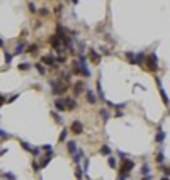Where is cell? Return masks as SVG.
<instances>
[{"instance_id": "cell-45", "label": "cell", "mask_w": 170, "mask_h": 180, "mask_svg": "<svg viewBox=\"0 0 170 180\" xmlns=\"http://www.w3.org/2000/svg\"><path fill=\"white\" fill-rule=\"evenodd\" d=\"M5 153H7V148H2V150H0V156H2V155H5Z\"/></svg>"}, {"instance_id": "cell-12", "label": "cell", "mask_w": 170, "mask_h": 180, "mask_svg": "<svg viewBox=\"0 0 170 180\" xmlns=\"http://www.w3.org/2000/svg\"><path fill=\"white\" fill-rule=\"evenodd\" d=\"M111 151H112V150H111L109 144H102L100 150H99V153H100V155H106V156H111Z\"/></svg>"}, {"instance_id": "cell-24", "label": "cell", "mask_w": 170, "mask_h": 180, "mask_svg": "<svg viewBox=\"0 0 170 180\" xmlns=\"http://www.w3.org/2000/svg\"><path fill=\"white\" fill-rule=\"evenodd\" d=\"M2 177L7 180H17V177L14 175V173H10V172H2Z\"/></svg>"}, {"instance_id": "cell-13", "label": "cell", "mask_w": 170, "mask_h": 180, "mask_svg": "<svg viewBox=\"0 0 170 180\" xmlns=\"http://www.w3.org/2000/svg\"><path fill=\"white\" fill-rule=\"evenodd\" d=\"M89 56H90V60L94 61L95 65H99V61H100V56L97 54V51H95V49H89Z\"/></svg>"}, {"instance_id": "cell-19", "label": "cell", "mask_w": 170, "mask_h": 180, "mask_svg": "<svg viewBox=\"0 0 170 180\" xmlns=\"http://www.w3.org/2000/svg\"><path fill=\"white\" fill-rule=\"evenodd\" d=\"M97 95H99L102 100L106 99V97H104V90H102V82H100V80H97Z\"/></svg>"}, {"instance_id": "cell-5", "label": "cell", "mask_w": 170, "mask_h": 180, "mask_svg": "<svg viewBox=\"0 0 170 180\" xmlns=\"http://www.w3.org/2000/svg\"><path fill=\"white\" fill-rule=\"evenodd\" d=\"M41 63L46 65V66H55V65H56V58H55L53 54H44V56L41 58Z\"/></svg>"}, {"instance_id": "cell-10", "label": "cell", "mask_w": 170, "mask_h": 180, "mask_svg": "<svg viewBox=\"0 0 170 180\" xmlns=\"http://www.w3.org/2000/svg\"><path fill=\"white\" fill-rule=\"evenodd\" d=\"M65 104H66V109L68 110H73L77 107V100L73 97H68V99H65Z\"/></svg>"}, {"instance_id": "cell-42", "label": "cell", "mask_w": 170, "mask_h": 180, "mask_svg": "<svg viewBox=\"0 0 170 180\" xmlns=\"http://www.w3.org/2000/svg\"><path fill=\"white\" fill-rule=\"evenodd\" d=\"M3 104H5V97H3V95H2V93H0V107H2V106H3Z\"/></svg>"}, {"instance_id": "cell-44", "label": "cell", "mask_w": 170, "mask_h": 180, "mask_svg": "<svg viewBox=\"0 0 170 180\" xmlns=\"http://www.w3.org/2000/svg\"><path fill=\"white\" fill-rule=\"evenodd\" d=\"M17 97H19V93H14V95H12V97H10V100H9V102H14V100H16V99H17Z\"/></svg>"}, {"instance_id": "cell-17", "label": "cell", "mask_w": 170, "mask_h": 180, "mask_svg": "<svg viewBox=\"0 0 170 180\" xmlns=\"http://www.w3.org/2000/svg\"><path fill=\"white\" fill-rule=\"evenodd\" d=\"M151 172H150V165L148 163H145L143 166H141V177H150Z\"/></svg>"}, {"instance_id": "cell-39", "label": "cell", "mask_w": 170, "mask_h": 180, "mask_svg": "<svg viewBox=\"0 0 170 180\" xmlns=\"http://www.w3.org/2000/svg\"><path fill=\"white\" fill-rule=\"evenodd\" d=\"M126 106H128L126 102H121V104H116V109H124Z\"/></svg>"}, {"instance_id": "cell-22", "label": "cell", "mask_w": 170, "mask_h": 180, "mask_svg": "<svg viewBox=\"0 0 170 180\" xmlns=\"http://www.w3.org/2000/svg\"><path fill=\"white\" fill-rule=\"evenodd\" d=\"M10 138H12V136H10L7 131H3V129L0 127V139H2V141H7V139H10Z\"/></svg>"}, {"instance_id": "cell-38", "label": "cell", "mask_w": 170, "mask_h": 180, "mask_svg": "<svg viewBox=\"0 0 170 180\" xmlns=\"http://www.w3.org/2000/svg\"><path fill=\"white\" fill-rule=\"evenodd\" d=\"M117 155H119V156H121L123 160H124V158H128V155H126L124 151H121V150H117Z\"/></svg>"}, {"instance_id": "cell-4", "label": "cell", "mask_w": 170, "mask_h": 180, "mask_svg": "<svg viewBox=\"0 0 170 180\" xmlns=\"http://www.w3.org/2000/svg\"><path fill=\"white\" fill-rule=\"evenodd\" d=\"M78 63H80V72H82V75H83L85 78H90V70H89V66H87V60H85V56H80Z\"/></svg>"}, {"instance_id": "cell-46", "label": "cell", "mask_w": 170, "mask_h": 180, "mask_svg": "<svg viewBox=\"0 0 170 180\" xmlns=\"http://www.w3.org/2000/svg\"><path fill=\"white\" fill-rule=\"evenodd\" d=\"M117 180H128V177H126V175H119V177H117Z\"/></svg>"}, {"instance_id": "cell-8", "label": "cell", "mask_w": 170, "mask_h": 180, "mask_svg": "<svg viewBox=\"0 0 170 180\" xmlns=\"http://www.w3.org/2000/svg\"><path fill=\"white\" fill-rule=\"evenodd\" d=\"M55 109H56V110H60V112L66 110V104H65V99H56V100H55Z\"/></svg>"}, {"instance_id": "cell-37", "label": "cell", "mask_w": 170, "mask_h": 180, "mask_svg": "<svg viewBox=\"0 0 170 180\" xmlns=\"http://www.w3.org/2000/svg\"><path fill=\"white\" fill-rule=\"evenodd\" d=\"M39 151H41V148H33V151H31V153H33V155H34V158H36V156L39 155Z\"/></svg>"}, {"instance_id": "cell-21", "label": "cell", "mask_w": 170, "mask_h": 180, "mask_svg": "<svg viewBox=\"0 0 170 180\" xmlns=\"http://www.w3.org/2000/svg\"><path fill=\"white\" fill-rule=\"evenodd\" d=\"M26 51V44L24 43H19L17 46H16V51H14V54H20V53H24Z\"/></svg>"}, {"instance_id": "cell-26", "label": "cell", "mask_w": 170, "mask_h": 180, "mask_svg": "<svg viewBox=\"0 0 170 180\" xmlns=\"http://www.w3.org/2000/svg\"><path fill=\"white\" fill-rule=\"evenodd\" d=\"M75 177H77L78 180H82V179H83V170H82V168H80L78 165H77V168H75Z\"/></svg>"}, {"instance_id": "cell-9", "label": "cell", "mask_w": 170, "mask_h": 180, "mask_svg": "<svg viewBox=\"0 0 170 180\" xmlns=\"http://www.w3.org/2000/svg\"><path fill=\"white\" fill-rule=\"evenodd\" d=\"M66 148H68V153H70L72 156H73L77 151H78V146H77L75 141H68V143H66Z\"/></svg>"}, {"instance_id": "cell-33", "label": "cell", "mask_w": 170, "mask_h": 180, "mask_svg": "<svg viewBox=\"0 0 170 180\" xmlns=\"http://www.w3.org/2000/svg\"><path fill=\"white\" fill-rule=\"evenodd\" d=\"M51 114H53V117H55V121H56L58 124H63V117H61L58 112H51Z\"/></svg>"}, {"instance_id": "cell-49", "label": "cell", "mask_w": 170, "mask_h": 180, "mask_svg": "<svg viewBox=\"0 0 170 180\" xmlns=\"http://www.w3.org/2000/svg\"><path fill=\"white\" fill-rule=\"evenodd\" d=\"M160 180H169V177H162Z\"/></svg>"}, {"instance_id": "cell-15", "label": "cell", "mask_w": 170, "mask_h": 180, "mask_svg": "<svg viewBox=\"0 0 170 180\" xmlns=\"http://www.w3.org/2000/svg\"><path fill=\"white\" fill-rule=\"evenodd\" d=\"M85 97H87V100H89L90 104H95V100H97V97H95L94 90H87V92H85Z\"/></svg>"}, {"instance_id": "cell-47", "label": "cell", "mask_w": 170, "mask_h": 180, "mask_svg": "<svg viewBox=\"0 0 170 180\" xmlns=\"http://www.w3.org/2000/svg\"><path fill=\"white\" fill-rule=\"evenodd\" d=\"M141 180H153V179H151V175H150V177H141Z\"/></svg>"}, {"instance_id": "cell-23", "label": "cell", "mask_w": 170, "mask_h": 180, "mask_svg": "<svg viewBox=\"0 0 170 180\" xmlns=\"http://www.w3.org/2000/svg\"><path fill=\"white\" fill-rule=\"evenodd\" d=\"M66 136H68V129H61V133H60V143H63V141H66Z\"/></svg>"}, {"instance_id": "cell-48", "label": "cell", "mask_w": 170, "mask_h": 180, "mask_svg": "<svg viewBox=\"0 0 170 180\" xmlns=\"http://www.w3.org/2000/svg\"><path fill=\"white\" fill-rule=\"evenodd\" d=\"M2 46H3V39H0V48H2Z\"/></svg>"}, {"instance_id": "cell-27", "label": "cell", "mask_w": 170, "mask_h": 180, "mask_svg": "<svg viewBox=\"0 0 170 180\" xmlns=\"http://www.w3.org/2000/svg\"><path fill=\"white\" fill-rule=\"evenodd\" d=\"M107 165H109L111 168H116V166H117V160L112 158V156H109V158H107Z\"/></svg>"}, {"instance_id": "cell-43", "label": "cell", "mask_w": 170, "mask_h": 180, "mask_svg": "<svg viewBox=\"0 0 170 180\" xmlns=\"http://www.w3.org/2000/svg\"><path fill=\"white\" fill-rule=\"evenodd\" d=\"M48 14H49V10H48V9H43V10H41V16H48Z\"/></svg>"}, {"instance_id": "cell-20", "label": "cell", "mask_w": 170, "mask_h": 180, "mask_svg": "<svg viewBox=\"0 0 170 180\" xmlns=\"http://www.w3.org/2000/svg\"><path fill=\"white\" fill-rule=\"evenodd\" d=\"M126 58H128V61H129L131 65H136V54L133 53V51H128V53H126Z\"/></svg>"}, {"instance_id": "cell-6", "label": "cell", "mask_w": 170, "mask_h": 180, "mask_svg": "<svg viewBox=\"0 0 170 180\" xmlns=\"http://www.w3.org/2000/svg\"><path fill=\"white\" fill-rule=\"evenodd\" d=\"M70 131H72L73 134H82V133H83V124H82L80 121H73L72 126H70Z\"/></svg>"}, {"instance_id": "cell-41", "label": "cell", "mask_w": 170, "mask_h": 180, "mask_svg": "<svg viewBox=\"0 0 170 180\" xmlns=\"http://www.w3.org/2000/svg\"><path fill=\"white\" fill-rule=\"evenodd\" d=\"M61 12H63V5H58V7H56V14L60 16Z\"/></svg>"}, {"instance_id": "cell-34", "label": "cell", "mask_w": 170, "mask_h": 180, "mask_svg": "<svg viewBox=\"0 0 170 180\" xmlns=\"http://www.w3.org/2000/svg\"><path fill=\"white\" fill-rule=\"evenodd\" d=\"M12 56H14V54L9 53V51L5 49V63H7V65H10V61H12Z\"/></svg>"}, {"instance_id": "cell-36", "label": "cell", "mask_w": 170, "mask_h": 180, "mask_svg": "<svg viewBox=\"0 0 170 180\" xmlns=\"http://www.w3.org/2000/svg\"><path fill=\"white\" fill-rule=\"evenodd\" d=\"M66 61V56L65 54H60V56H56V63H65Z\"/></svg>"}, {"instance_id": "cell-31", "label": "cell", "mask_w": 170, "mask_h": 180, "mask_svg": "<svg viewBox=\"0 0 170 180\" xmlns=\"http://www.w3.org/2000/svg\"><path fill=\"white\" fill-rule=\"evenodd\" d=\"M38 44H31L29 48H27V53H31V54H34V53H38Z\"/></svg>"}, {"instance_id": "cell-14", "label": "cell", "mask_w": 170, "mask_h": 180, "mask_svg": "<svg viewBox=\"0 0 170 180\" xmlns=\"http://www.w3.org/2000/svg\"><path fill=\"white\" fill-rule=\"evenodd\" d=\"M85 89V85H83V82H77L75 85H73V92H75V95H80L82 92Z\"/></svg>"}, {"instance_id": "cell-16", "label": "cell", "mask_w": 170, "mask_h": 180, "mask_svg": "<svg viewBox=\"0 0 170 180\" xmlns=\"http://www.w3.org/2000/svg\"><path fill=\"white\" fill-rule=\"evenodd\" d=\"M155 162L158 163V165H160V166H162V165H163V162H165V155H163V150H162V151H158V153H156V156H155Z\"/></svg>"}, {"instance_id": "cell-28", "label": "cell", "mask_w": 170, "mask_h": 180, "mask_svg": "<svg viewBox=\"0 0 170 180\" xmlns=\"http://www.w3.org/2000/svg\"><path fill=\"white\" fill-rule=\"evenodd\" d=\"M99 116H100V117H102L104 121H107V119H109V112H107V109H100Z\"/></svg>"}, {"instance_id": "cell-25", "label": "cell", "mask_w": 170, "mask_h": 180, "mask_svg": "<svg viewBox=\"0 0 170 180\" xmlns=\"http://www.w3.org/2000/svg\"><path fill=\"white\" fill-rule=\"evenodd\" d=\"M33 170H34L36 173H39V170H41V163L38 162V158H34V160H33Z\"/></svg>"}, {"instance_id": "cell-29", "label": "cell", "mask_w": 170, "mask_h": 180, "mask_svg": "<svg viewBox=\"0 0 170 180\" xmlns=\"http://www.w3.org/2000/svg\"><path fill=\"white\" fill-rule=\"evenodd\" d=\"M34 66H36V70H38V72L41 73V75H46V68H44V66H43L41 63H34Z\"/></svg>"}, {"instance_id": "cell-35", "label": "cell", "mask_w": 170, "mask_h": 180, "mask_svg": "<svg viewBox=\"0 0 170 180\" xmlns=\"http://www.w3.org/2000/svg\"><path fill=\"white\" fill-rule=\"evenodd\" d=\"M31 68V63H22V65H19V70H22V72H27Z\"/></svg>"}, {"instance_id": "cell-40", "label": "cell", "mask_w": 170, "mask_h": 180, "mask_svg": "<svg viewBox=\"0 0 170 180\" xmlns=\"http://www.w3.org/2000/svg\"><path fill=\"white\" fill-rule=\"evenodd\" d=\"M29 10H31V12H36L38 9H36V5H34V3H29Z\"/></svg>"}, {"instance_id": "cell-32", "label": "cell", "mask_w": 170, "mask_h": 180, "mask_svg": "<svg viewBox=\"0 0 170 180\" xmlns=\"http://www.w3.org/2000/svg\"><path fill=\"white\" fill-rule=\"evenodd\" d=\"M41 150H43V151H46V153H53V146H51V144H43V146H41Z\"/></svg>"}, {"instance_id": "cell-18", "label": "cell", "mask_w": 170, "mask_h": 180, "mask_svg": "<svg viewBox=\"0 0 170 180\" xmlns=\"http://www.w3.org/2000/svg\"><path fill=\"white\" fill-rule=\"evenodd\" d=\"M143 63H146L145 53H136V65H143Z\"/></svg>"}, {"instance_id": "cell-1", "label": "cell", "mask_w": 170, "mask_h": 180, "mask_svg": "<svg viewBox=\"0 0 170 180\" xmlns=\"http://www.w3.org/2000/svg\"><path fill=\"white\" fill-rule=\"evenodd\" d=\"M133 168H134V162L129 160V158H124L123 163H121V166H119V175H126V177H129V173H131Z\"/></svg>"}, {"instance_id": "cell-7", "label": "cell", "mask_w": 170, "mask_h": 180, "mask_svg": "<svg viewBox=\"0 0 170 180\" xmlns=\"http://www.w3.org/2000/svg\"><path fill=\"white\" fill-rule=\"evenodd\" d=\"M155 141L158 144H162L163 146V141H165V131L162 129V126H158V129H156V136H155Z\"/></svg>"}, {"instance_id": "cell-3", "label": "cell", "mask_w": 170, "mask_h": 180, "mask_svg": "<svg viewBox=\"0 0 170 180\" xmlns=\"http://www.w3.org/2000/svg\"><path fill=\"white\" fill-rule=\"evenodd\" d=\"M155 83L158 85V92H160V97H162L163 104H165V106H170V100H169V97H167V92H165L163 85H162V80H160L158 76H155Z\"/></svg>"}, {"instance_id": "cell-2", "label": "cell", "mask_w": 170, "mask_h": 180, "mask_svg": "<svg viewBox=\"0 0 170 180\" xmlns=\"http://www.w3.org/2000/svg\"><path fill=\"white\" fill-rule=\"evenodd\" d=\"M146 66L153 73L158 72V56H156V53H150L146 56Z\"/></svg>"}, {"instance_id": "cell-11", "label": "cell", "mask_w": 170, "mask_h": 180, "mask_svg": "<svg viewBox=\"0 0 170 180\" xmlns=\"http://www.w3.org/2000/svg\"><path fill=\"white\" fill-rule=\"evenodd\" d=\"M82 158H85V153H83V150H78V151H77L75 155H73V162H75L77 165H80Z\"/></svg>"}, {"instance_id": "cell-30", "label": "cell", "mask_w": 170, "mask_h": 180, "mask_svg": "<svg viewBox=\"0 0 170 180\" xmlns=\"http://www.w3.org/2000/svg\"><path fill=\"white\" fill-rule=\"evenodd\" d=\"M19 143H20V146H22V148H24V150H26V151H29V153H31V151H33V148H31V146H29V143H27V141H22V139H20Z\"/></svg>"}]
</instances>
